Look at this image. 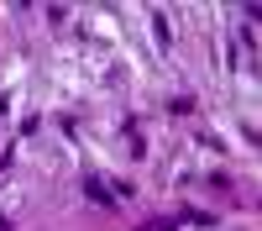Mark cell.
Listing matches in <instances>:
<instances>
[{
  "mask_svg": "<svg viewBox=\"0 0 262 231\" xmlns=\"http://www.w3.org/2000/svg\"><path fill=\"white\" fill-rule=\"evenodd\" d=\"M84 189H90V195H95V200H100V205H111V189H105V184H100V179H84Z\"/></svg>",
  "mask_w": 262,
  "mask_h": 231,
  "instance_id": "obj_1",
  "label": "cell"
},
{
  "mask_svg": "<svg viewBox=\"0 0 262 231\" xmlns=\"http://www.w3.org/2000/svg\"><path fill=\"white\" fill-rule=\"evenodd\" d=\"M0 231H11V226H6V221H0Z\"/></svg>",
  "mask_w": 262,
  "mask_h": 231,
  "instance_id": "obj_2",
  "label": "cell"
}]
</instances>
